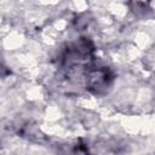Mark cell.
Returning a JSON list of instances; mask_svg holds the SVG:
<instances>
[{
	"label": "cell",
	"mask_w": 155,
	"mask_h": 155,
	"mask_svg": "<svg viewBox=\"0 0 155 155\" xmlns=\"http://www.w3.org/2000/svg\"><path fill=\"white\" fill-rule=\"evenodd\" d=\"M114 75L108 67H90L86 73V88L93 94H104L111 87Z\"/></svg>",
	"instance_id": "1"
},
{
	"label": "cell",
	"mask_w": 155,
	"mask_h": 155,
	"mask_svg": "<svg viewBox=\"0 0 155 155\" xmlns=\"http://www.w3.org/2000/svg\"><path fill=\"white\" fill-rule=\"evenodd\" d=\"M93 52V44L88 39L81 38L67 48L63 57V64L64 67H68V69H73L76 65L87 63L91 59Z\"/></svg>",
	"instance_id": "2"
},
{
	"label": "cell",
	"mask_w": 155,
	"mask_h": 155,
	"mask_svg": "<svg viewBox=\"0 0 155 155\" xmlns=\"http://www.w3.org/2000/svg\"><path fill=\"white\" fill-rule=\"evenodd\" d=\"M149 2L150 0H131L130 5L133 12L139 13V12H145L149 8Z\"/></svg>",
	"instance_id": "3"
}]
</instances>
